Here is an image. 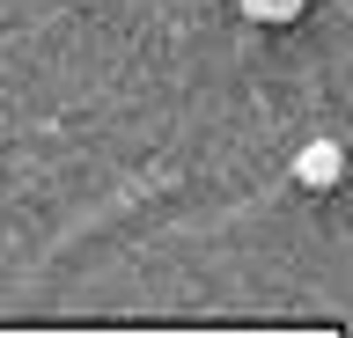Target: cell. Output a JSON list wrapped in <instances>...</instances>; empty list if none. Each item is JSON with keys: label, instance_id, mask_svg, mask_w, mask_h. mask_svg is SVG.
Segmentation results:
<instances>
[{"label": "cell", "instance_id": "2", "mask_svg": "<svg viewBox=\"0 0 353 338\" xmlns=\"http://www.w3.org/2000/svg\"><path fill=\"white\" fill-rule=\"evenodd\" d=\"M302 8H309V0H243L250 23H302Z\"/></svg>", "mask_w": 353, "mask_h": 338}, {"label": "cell", "instance_id": "1", "mask_svg": "<svg viewBox=\"0 0 353 338\" xmlns=\"http://www.w3.org/2000/svg\"><path fill=\"white\" fill-rule=\"evenodd\" d=\"M339 177H346V147L339 140H309L302 155H294V184L302 191H331Z\"/></svg>", "mask_w": 353, "mask_h": 338}]
</instances>
